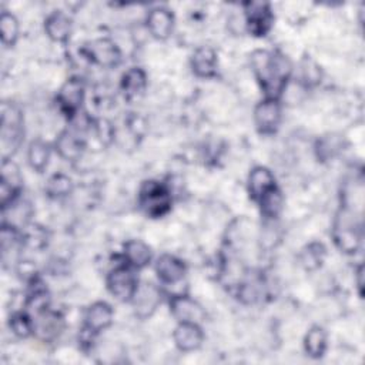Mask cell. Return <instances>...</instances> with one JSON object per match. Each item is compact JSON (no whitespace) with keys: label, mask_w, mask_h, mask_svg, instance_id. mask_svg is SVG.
Instances as JSON below:
<instances>
[{"label":"cell","mask_w":365,"mask_h":365,"mask_svg":"<svg viewBox=\"0 0 365 365\" xmlns=\"http://www.w3.org/2000/svg\"><path fill=\"white\" fill-rule=\"evenodd\" d=\"M252 71L267 98H278L291 73L289 61L279 53L257 50L251 56Z\"/></svg>","instance_id":"obj_1"},{"label":"cell","mask_w":365,"mask_h":365,"mask_svg":"<svg viewBox=\"0 0 365 365\" xmlns=\"http://www.w3.org/2000/svg\"><path fill=\"white\" fill-rule=\"evenodd\" d=\"M1 158L10 160L23 138V114L14 104H1Z\"/></svg>","instance_id":"obj_2"},{"label":"cell","mask_w":365,"mask_h":365,"mask_svg":"<svg viewBox=\"0 0 365 365\" xmlns=\"http://www.w3.org/2000/svg\"><path fill=\"white\" fill-rule=\"evenodd\" d=\"M138 205L151 218L165 215L171 208V194L165 184L158 181L143 182L138 194Z\"/></svg>","instance_id":"obj_3"},{"label":"cell","mask_w":365,"mask_h":365,"mask_svg":"<svg viewBox=\"0 0 365 365\" xmlns=\"http://www.w3.org/2000/svg\"><path fill=\"white\" fill-rule=\"evenodd\" d=\"M334 241L344 252L352 254L358 250L361 242V222L348 208H342L334 224Z\"/></svg>","instance_id":"obj_4"},{"label":"cell","mask_w":365,"mask_h":365,"mask_svg":"<svg viewBox=\"0 0 365 365\" xmlns=\"http://www.w3.org/2000/svg\"><path fill=\"white\" fill-rule=\"evenodd\" d=\"M137 287V278L130 265H118L107 275V288L118 301H131Z\"/></svg>","instance_id":"obj_5"},{"label":"cell","mask_w":365,"mask_h":365,"mask_svg":"<svg viewBox=\"0 0 365 365\" xmlns=\"http://www.w3.org/2000/svg\"><path fill=\"white\" fill-rule=\"evenodd\" d=\"M83 54L97 66L111 68L121 60V53L115 43L108 38H97L83 47Z\"/></svg>","instance_id":"obj_6"},{"label":"cell","mask_w":365,"mask_h":365,"mask_svg":"<svg viewBox=\"0 0 365 365\" xmlns=\"http://www.w3.org/2000/svg\"><path fill=\"white\" fill-rule=\"evenodd\" d=\"M84 100V84L80 78H68L60 88L57 94V103L60 110L68 117L73 118L78 114V110Z\"/></svg>","instance_id":"obj_7"},{"label":"cell","mask_w":365,"mask_h":365,"mask_svg":"<svg viewBox=\"0 0 365 365\" xmlns=\"http://www.w3.org/2000/svg\"><path fill=\"white\" fill-rule=\"evenodd\" d=\"M245 21H247V29L251 34L261 37L265 36L274 21V16L271 11V7L268 3H245Z\"/></svg>","instance_id":"obj_8"},{"label":"cell","mask_w":365,"mask_h":365,"mask_svg":"<svg viewBox=\"0 0 365 365\" xmlns=\"http://www.w3.org/2000/svg\"><path fill=\"white\" fill-rule=\"evenodd\" d=\"M63 328H64L63 318L57 312L46 308L34 314L33 334H36V336L40 341L43 342L54 341L56 338H58Z\"/></svg>","instance_id":"obj_9"},{"label":"cell","mask_w":365,"mask_h":365,"mask_svg":"<svg viewBox=\"0 0 365 365\" xmlns=\"http://www.w3.org/2000/svg\"><path fill=\"white\" fill-rule=\"evenodd\" d=\"M254 121L259 133L272 134L281 121V107L275 98H267L257 104Z\"/></svg>","instance_id":"obj_10"},{"label":"cell","mask_w":365,"mask_h":365,"mask_svg":"<svg viewBox=\"0 0 365 365\" xmlns=\"http://www.w3.org/2000/svg\"><path fill=\"white\" fill-rule=\"evenodd\" d=\"M170 311L178 322L200 324L205 318L202 307L188 295H174L170 299Z\"/></svg>","instance_id":"obj_11"},{"label":"cell","mask_w":365,"mask_h":365,"mask_svg":"<svg viewBox=\"0 0 365 365\" xmlns=\"http://www.w3.org/2000/svg\"><path fill=\"white\" fill-rule=\"evenodd\" d=\"M111 322H113V308L107 302L98 301L87 308L84 315L83 329L96 336L98 332L108 328Z\"/></svg>","instance_id":"obj_12"},{"label":"cell","mask_w":365,"mask_h":365,"mask_svg":"<svg viewBox=\"0 0 365 365\" xmlns=\"http://www.w3.org/2000/svg\"><path fill=\"white\" fill-rule=\"evenodd\" d=\"M135 315L140 318L150 317L161 302V292L154 284H141L133 297Z\"/></svg>","instance_id":"obj_13"},{"label":"cell","mask_w":365,"mask_h":365,"mask_svg":"<svg viewBox=\"0 0 365 365\" xmlns=\"http://www.w3.org/2000/svg\"><path fill=\"white\" fill-rule=\"evenodd\" d=\"M175 346L182 352H191L201 346L204 341V334L200 324L194 322H180L173 334Z\"/></svg>","instance_id":"obj_14"},{"label":"cell","mask_w":365,"mask_h":365,"mask_svg":"<svg viewBox=\"0 0 365 365\" xmlns=\"http://www.w3.org/2000/svg\"><path fill=\"white\" fill-rule=\"evenodd\" d=\"M275 188H277L275 178L268 168L265 167L252 168L248 177V192L255 202H259L267 194H269Z\"/></svg>","instance_id":"obj_15"},{"label":"cell","mask_w":365,"mask_h":365,"mask_svg":"<svg viewBox=\"0 0 365 365\" xmlns=\"http://www.w3.org/2000/svg\"><path fill=\"white\" fill-rule=\"evenodd\" d=\"M155 272L161 282L167 285H174L182 281L185 275V265L177 257L164 254L155 262Z\"/></svg>","instance_id":"obj_16"},{"label":"cell","mask_w":365,"mask_h":365,"mask_svg":"<svg viewBox=\"0 0 365 365\" xmlns=\"http://www.w3.org/2000/svg\"><path fill=\"white\" fill-rule=\"evenodd\" d=\"M56 150L61 158L76 161L83 154L84 141L76 130H64L56 140Z\"/></svg>","instance_id":"obj_17"},{"label":"cell","mask_w":365,"mask_h":365,"mask_svg":"<svg viewBox=\"0 0 365 365\" xmlns=\"http://www.w3.org/2000/svg\"><path fill=\"white\" fill-rule=\"evenodd\" d=\"M173 26H174V16L167 9H163V7L153 9L147 16V27L153 34V37L158 40L167 38L173 31Z\"/></svg>","instance_id":"obj_18"},{"label":"cell","mask_w":365,"mask_h":365,"mask_svg":"<svg viewBox=\"0 0 365 365\" xmlns=\"http://www.w3.org/2000/svg\"><path fill=\"white\" fill-rule=\"evenodd\" d=\"M191 67L197 77L210 78L217 71V54L211 47H200L195 50L191 58Z\"/></svg>","instance_id":"obj_19"},{"label":"cell","mask_w":365,"mask_h":365,"mask_svg":"<svg viewBox=\"0 0 365 365\" xmlns=\"http://www.w3.org/2000/svg\"><path fill=\"white\" fill-rule=\"evenodd\" d=\"M31 215V207L27 201H13L10 205L3 208V225L11 228H26Z\"/></svg>","instance_id":"obj_20"},{"label":"cell","mask_w":365,"mask_h":365,"mask_svg":"<svg viewBox=\"0 0 365 365\" xmlns=\"http://www.w3.org/2000/svg\"><path fill=\"white\" fill-rule=\"evenodd\" d=\"M44 29L51 40L64 43L68 40L71 33V20L63 11H54L46 19Z\"/></svg>","instance_id":"obj_21"},{"label":"cell","mask_w":365,"mask_h":365,"mask_svg":"<svg viewBox=\"0 0 365 365\" xmlns=\"http://www.w3.org/2000/svg\"><path fill=\"white\" fill-rule=\"evenodd\" d=\"M147 86V77L145 73L138 68L133 67L127 70L121 77V90L127 100H134L140 97Z\"/></svg>","instance_id":"obj_22"},{"label":"cell","mask_w":365,"mask_h":365,"mask_svg":"<svg viewBox=\"0 0 365 365\" xmlns=\"http://www.w3.org/2000/svg\"><path fill=\"white\" fill-rule=\"evenodd\" d=\"M124 259L133 268H144L151 261V250L140 240H130L124 244Z\"/></svg>","instance_id":"obj_23"},{"label":"cell","mask_w":365,"mask_h":365,"mask_svg":"<svg viewBox=\"0 0 365 365\" xmlns=\"http://www.w3.org/2000/svg\"><path fill=\"white\" fill-rule=\"evenodd\" d=\"M305 352L311 358H321L327 351V334L321 327H312L304 338Z\"/></svg>","instance_id":"obj_24"},{"label":"cell","mask_w":365,"mask_h":365,"mask_svg":"<svg viewBox=\"0 0 365 365\" xmlns=\"http://www.w3.org/2000/svg\"><path fill=\"white\" fill-rule=\"evenodd\" d=\"M27 158L29 163L31 165L33 170H36L37 173L44 171V168L48 164V158H50V148L46 143L36 140L30 144L29 151H27Z\"/></svg>","instance_id":"obj_25"},{"label":"cell","mask_w":365,"mask_h":365,"mask_svg":"<svg viewBox=\"0 0 365 365\" xmlns=\"http://www.w3.org/2000/svg\"><path fill=\"white\" fill-rule=\"evenodd\" d=\"M73 191L71 180L64 174H54L46 185V192L51 198H63Z\"/></svg>","instance_id":"obj_26"},{"label":"cell","mask_w":365,"mask_h":365,"mask_svg":"<svg viewBox=\"0 0 365 365\" xmlns=\"http://www.w3.org/2000/svg\"><path fill=\"white\" fill-rule=\"evenodd\" d=\"M325 257V247L319 242H312L301 252V262L307 269L318 268Z\"/></svg>","instance_id":"obj_27"},{"label":"cell","mask_w":365,"mask_h":365,"mask_svg":"<svg viewBox=\"0 0 365 365\" xmlns=\"http://www.w3.org/2000/svg\"><path fill=\"white\" fill-rule=\"evenodd\" d=\"M0 33L4 46L10 47L16 43L19 36V23L16 17L10 13H3L0 17Z\"/></svg>","instance_id":"obj_28"},{"label":"cell","mask_w":365,"mask_h":365,"mask_svg":"<svg viewBox=\"0 0 365 365\" xmlns=\"http://www.w3.org/2000/svg\"><path fill=\"white\" fill-rule=\"evenodd\" d=\"M10 329L20 338H27L33 334V319L27 312H16L9 321Z\"/></svg>","instance_id":"obj_29"},{"label":"cell","mask_w":365,"mask_h":365,"mask_svg":"<svg viewBox=\"0 0 365 365\" xmlns=\"http://www.w3.org/2000/svg\"><path fill=\"white\" fill-rule=\"evenodd\" d=\"M258 204L265 217L275 218L282 208V195H281V191L278 190V187L275 190H272L269 194H267Z\"/></svg>","instance_id":"obj_30"},{"label":"cell","mask_w":365,"mask_h":365,"mask_svg":"<svg viewBox=\"0 0 365 365\" xmlns=\"http://www.w3.org/2000/svg\"><path fill=\"white\" fill-rule=\"evenodd\" d=\"M10 188L20 192L21 188V175L19 167L11 160H1V181Z\"/></svg>","instance_id":"obj_31"},{"label":"cell","mask_w":365,"mask_h":365,"mask_svg":"<svg viewBox=\"0 0 365 365\" xmlns=\"http://www.w3.org/2000/svg\"><path fill=\"white\" fill-rule=\"evenodd\" d=\"M21 244L30 248H41L46 244V231L38 225H27L21 235Z\"/></svg>","instance_id":"obj_32"},{"label":"cell","mask_w":365,"mask_h":365,"mask_svg":"<svg viewBox=\"0 0 365 365\" xmlns=\"http://www.w3.org/2000/svg\"><path fill=\"white\" fill-rule=\"evenodd\" d=\"M301 77L307 86H314L321 81V70L315 61L305 57L301 63Z\"/></svg>","instance_id":"obj_33"},{"label":"cell","mask_w":365,"mask_h":365,"mask_svg":"<svg viewBox=\"0 0 365 365\" xmlns=\"http://www.w3.org/2000/svg\"><path fill=\"white\" fill-rule=\"evenodd\" d=\"M341 148V141L336 137H324L317 144V154L321 160H328Z\"/></svg>","instance_id":"obj_34"},{"label":"cell","mask_w":365,"mask_h":365,"mask_svg":"<svg viewBox=\"0 0 365 365\" xmlns=\"http://www.w3.org/2000/svg\"><path fill=\"white\" fill-rule=\"evenodd\" d=\"M356 277H358V288H359V294L362 295V265H359V267H358Z\"/></svg>","instance_id":"obj_35"}]
</instances>
